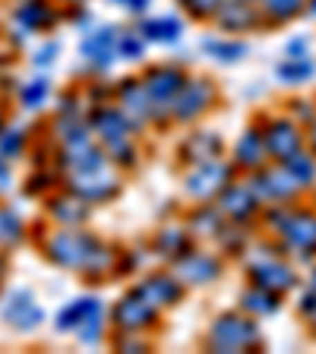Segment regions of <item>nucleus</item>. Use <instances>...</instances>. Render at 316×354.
I'll return each instance as SVG.
<instances>
[{
    "label": "nucleus",
    "instance_id": "1",
    "mask_svg": "<svg viewBox=\"0 0 316 354\" xmlns=\"http://www.w3.org/2000/svg\"><path fill=\"white\" fill-rule=\"evenodd\" d=\"M48 253L60 266H70V269H98L102 263H108V250L92 237L80 234V231H64V234L51 237Z\"/></svg>",
    "mask_w": 316,
    "mask_h": 354
},
{
    "label": "nucleus",
    "instance_id": "2",
    "mask_svg": "<svg viewBox=\"0 0 316 354\" xmlns=\"http://www.w3.org/2000/svg\"><path fill=\"white\" fill-rule=\"evenodd\" d=\"M259 342V329L253 319L243 317H221L209 332V348L212 351H243Z\"/></svg>",
    "mask_w": 316,
    "mask_h": 354
},
{
    "label": "nucleus",
    "instance_id": "3",
    "mask_svg": "<svg viewBox=\"0 0 316 354\" xmlns=\"http://www.w3.org/2000/svg\"><path fill=\"white\" fill-rule=\"evenodd\" d=\"M73 190L82 199H104L118 190V177L102 165V158L86 165H73Z\"/></svg>",
    "mask_w": 316,
    "mask_h": 354
},
{
    "label": "nucleus",
    "instance_id": "4",
    "mask_svg": "<svg viewBox=\"0 0 316 354\" xmlns=\"http://www.w3.org/2000/svg\"><path fill=\"white\" fill-rule=\"evenodd\" d=\"M263 142H266V155H275L279 162H288L297 152H304L301 130L291 120H272L263 133Z\"/></svg>",
    "mask_w": 316,
    "mask_h": 354
},
{
    "label": "nucleus",
    "instance_id": "5",
    "mask_svg": "<svg viewBox=\"0 0 316 354\" xmlns=\"http://www.w3.org/2000/svg\"><path fill=\"white\" fill-rule=\"evenodd\" d=\"M228 177H231V171L212 158V162H203L193 171L190 180H187V190L196 199H209V196H215V193H221V187L228 184Z\"/></svg>",
    "mask_w": 316,
    "mask_h": 354
},
{
    "label": "nucleus",
    "instance_id": "6",
    "mask_svg": "<svg viewBox=\"0 0 316 354\" xmlns=\"http://www.w3.org/2000/svg\"><path fill=\"white\" fill-rule=\"evenodd\" d=\"M250 187H253V193H257V199H266V203H285V199H291L301 190V184L288 174V168L266 171V174L257 177V184H250Z\"/></svg>",
    "mask_w": 316,
    "mask_h": 354
},
{
    "label": "nucleus",
    "instance_id": "7",
    "mask_svg": "<svg viewBox=\"0 0 316 354\" xmlns=\"http://www.w3.org/2000/svg\"><path fill=\"white\" fill-rule=\"evenodd\" d=\"M281 234H285L288 247L297 250L301 257L316 253V215L291 212L288 215V221H285V228H281Z\"/></svg>",
    "mask_w": 316,
    "mask_h": 354
},
{
    "label": "nucleus",
    "instance_id": "8",
    "mask_svg": "<svg viewBox=\"0 0 316 354\" xmlns=\"http://www.w3.org/2000/svg\"><path fill=\"white\" fill-rule=\"evenodd\" d=\"M180 88H184V76L174 73V70H158L155 76H149L146 92H149V102H152V114H162L165 108L171 111Z\"/></svg>",
    "mask_w": 316,
    "mask_h": 354
},
{
    "label": "nucleus",
    "instance_id": "9",
    "mask_svg": "<svg viewBox=\"0 0 316 354\" xmlns=\"http://www.w3.org/2000/svg\"><path fill=\"white\" fill-rule=\"evenodd\" d=\"M250 266H253V275H257V285L266 288V291H272V295H285L288 288L295 285V272L272 257L257 259V263H250Z\"/></svg>",
    "mask_w": 316,
    "mask_h": 354
},
{
    "label": "nucleus",
    "instance_id": "10",
    "mask_svg": "<svg viewBox=\"0 0 316 354\" xmlns=\"http://www.w3.org/2000/svg\"><path fill=\"white\" fill-rule=\"evenodd\" d=\"M118 38L120 32L114 26H102L82 41V57H89L95 66H108L114 57V48H118Z\"/></svg>",
    "mask_w": 316,
    "mask_h": 354
},
{
    "label": "nucleus",
    "instance_id": "11",
    "mask_svg": "<svg viewBox=\"0 0 316 354\" xmlns=\"http://www.w3.org/2000/svg\"><path fill=\"white\" fill-rule=\"evenodd\" d=\"M219 16V26L228 32H243L257 26V3H247V0H221V7L215 10Z\"/></svg>",
    "mask_w": 316,
    "mask_h": 354
},
{
    "label": "nucleus",
    "instance_id": "12",
    "mask_svg": "<svg viewBox=\"0 0 316 354\" xmlns=\"http://www.w3.org/2000/svg\"><path fill=\"white\" fill-rule=\"evenodd\" d=\"M0 317L10 319L16 329H32V326L41 323V310L35 307L32 295H26V291H16V295L10 297L3 307H0Z\"/></svg>",
    "mask_w": 316,
    "mask_h": 354
},
{
    "label": "nucleus",
    "instance_id": "13",
    "mask_svg": "<svg viewBox=\"0 0 316 354\" xmlns=\"http://www.w3.org/2000/svg\"><path fill=\"white\" fill-rule=\"evenodd\" d=\"M209 95H212V88L209 86H203V82H190L187 86L184 82V88L177 92V98H174V104H171V111H174L177 118H196L199 111L209 104Z\"/></svg>",
    "mask_w": 316,
    "mask_h": 354
},
{
    "label": "nucleus",
    "instance_id": "14",
    "mask_svg": "<svg viewBox=\"0 0 316 354\" xmlns=\"http://www.w3.org/2000/svg\"><path fill=\"white\" fill-rule=\"evenodd\" d=\"M177 275L187 279V281H193V285H199V281H212L215 275H219V263H215L212 257L193 253V257H187L184 263L177 266Z\"/></svg>",
    "mask_w": 316,
    "mask_h": 354
},
{
    "label": "nucleus",
    "instance_id": "15",
    "mask_svg": "<svg viewBox=\"0 0 316 354\" xmlns=\"http://www.w3.org/2000/svg\"><path fill=\"white\" fill-rule=\"evenodd\" d=\"M221 209L231 215V218H247V215L257 209V193L253 187H231V190L221 193Z\"/></svg>",
    "mask_w": 316,
    "mask_h": 354
},
{
    "label": "nucleus",
    "instance_id": "16",
    "mask_svg": "<svg viewBox=\"0 0 316 354\" xmlns=\"http://www.w3.org/2000/svg\"><path fill=\"white\" fill-rule=\"evenodd\" d=\"M152 317H155V307H149L140 295L127 297L118 307V323L124 326V329H140V326H146Z\"/></svg>",
    "mask_w": 316,
    "mask_h": 354
},
{
    "label": "nucleus",
    "instance_id": "17",
    "mask_svg": "<svg viewBox=\"0 0 316 354\" xmlns=\"http://www.w3.org/2000/svg\"><path fill=\"white\" fill-rule=\"evenodd\" d=\"M140 32L146 38H152V41H177L180 32H184V26H180V19H174V16H158V19H142Z\"/></svg>",
    "mask_w": 316,
    "mask_h": 354
},
{
    "label": "nucleus",
    "instance_id": "18",
    "mask_svg": "<svg viewBox=\"0 0 316 354\" xmlns=\"http://www.w3.org/2000/svg\"><path fill=\"white\" fill-rule=\"evenodd\" d=\"M266 158V142H263V133H243V140L237 142V162L243 168H259Z\"/></svg>",
    "mask_w": 316,
    "mask_h": 354
},
{
    "label": "nucleus",
    "instance_id": "19",
    "mask_svg": "<svg viewBox=\"0 0 316 354\" xmlns=\"http://www.w3.org/2000/svg\"><path fill=\"white\" fill-rule=\"evenodd\" d=\"M307 0H259V13L272 22H288L304 13Z\"/></svg>",
    "mask_w": 316,
    "mask_h": 354
},
{
    "label": "nucleus",
    "instance_id": "20",
    "mask_svg": "<svg viewBox=\"0 0 316 354\" xmlns=\"http://www.w3.org/2000/svg\"><path fill=\"white\" fill-rule=\"evenodd\" d=\"M95 307H102L95 297H82V301L70 304V307H66L64 313L57 317V329H60V332H70V329L80 332V326L86 323V317H89V313H92Z\"/></svg>",
    "mask_w": 316,
    "mask_h": 354
},
{
    "label": "nucleus",
    "instance_id": "21",
    "mask_svg": "<svg viewBox=\"0 0 316 354\" xmlns=\"http://www.w3.org/2000/svg\"><path fill=\"white\" fill-rule=\"evenodd\" d=\"M279 80L281 82H291V86H297V82H307V80H313V73H316V66H313V60H307V57H285L279 64Z\"/></svg>",
    "mask_w": 316,
    "mask_h": 354
},
{
    "label": "nucleus",
    "instance_id": "22",
    "mask_svg": "<svg viewBox=\"0 0 316 354\" xmlns=\"http://www.w3.org/2000/svg\"><path fill=\"white\" fill-rule=\"evenodd\" d=\"M136 295H140L149 307H155V304H171V301H174L177 288H174V281H171V279H152V281H146Z\"/></svg>",
    "mask_w": 316,
    "mask_h": 354
},
{
    "label": "nucleus",
    "instance_id": "23",
    "mask_svg": "<svg viewBox=\"0 0 316 354\" xmlns=\"http://www.w3.org/2000/svg\"><path fill=\"white\" fill-rule=\"evenodd\" d=\"M285 168L301 187H307V184H313L316 180V158L310 152H297L295 158H288L285 162Z\"/></svg>",
    "mask_w": 316,
    "mask_h": 354
},
{
    "label": "nucleus",
    "instance_id": "24",
    "mask_svg": "<svg viewBox=\"0 0 316 354\" xmlns=\"http://www.w3.org/2000/svg\"><path fill=\"white\" fill-rule=\"evenodd\" d=\"M243 307L253 310L257 317H269V313L279 310V295L266 291V288H259V291H247V295H243Z\"/></svg>",
    "mask_w": 316,
    "mask_h": 354
},
{
    "label": "nucleus",
    "instance_id": "25",
    "mask_svg": "<svg viewBox=\"0 0 316 354\" xmlns=\"http://www.w3.org/2000/svg\"><path fill=\"white\" fill-rule=\"evenodd\" d=\"M98 133H104L108 142H118V140H127V118L114 114V111H104L98 118Z\"/></svg>",
    "mask_w": 316,
    "mask_h": 354
},
{
    "label": "nucleus",
    "instance_id": "26",
    "mask_svg": "<svg viewBox=\"0 0 316 354\" xmlns=\"http://www.w3.org/2000/svg\"><path fill=\"white\" fill-rule=\"evenodd\" d=\"M124 104H127L130 111H136L140 118L152 114V102H149L146 86H127V88H124Z\"/></svg>",
    "mask_w": 316,
    "mask_h": 354
},
{
    "label": "nucleus",
    "instance_id": "27",
    "mask_svg": "<svg viewBox=\"0 0 316 354\" xmlns=\"http://www.w3.org/2000/svg\"><path fill=\"white\" fill-rule=\"evenodd\" d=\"M206 54L219 60H241L247 54V44H237V41H206Z\"/></svg>",
    "mask_w": 316,
    "mask_h": 354
},
{
    "label": "nucleus",
    "instance_id": "28",
    "mask_svg": "<svg viewBox=\"0 0 316 354\" xmlns=\"http://www.w3.org/2000/svg\"><path fill=\"white\" fill-rule=\"evenodd\" d=\"M44 16H48L44 3H38V0H26V3L19 7V13H16V19H19V26H26V29H35V26H41Z\"/></svg>",
    "mask_w": 316,
    "mask_h": 354
},
{
    "label": "nucleus",
    "instance_id": "29",
    "mask_svg": "<svg viewBox=\"0 0 316 354\" xmlns=\"http://www.w3.org/2000/svg\"><path fill=\"white\" fill-rule=\"evenodd\" d=\"M54 218H57L60 225H76V221L86 218V209H82L76 199H60L57 206H54Z\"/></svg>",
    "mask_w": 316,
    "mask_h": 354
},
{
    "label": "nucleus",
    "instance_id": "30",
    "mask_svg": "<svg viewBox=\"0 0 316 354\" xmlns=\"http://www.w3.org/2000/svg\"><path fill=\"white\" fill-rule=\"evenodd\" d=\"M44 95H48V80H35V82H29V86L22 88V104L38 108V104L44 102Z\"/></svg>",
    "mask_w": 316,
    "mask_h": 354
},
{
    "label": "nucleus",
    "instance_id": "31",
    "mask_svg": "<svg viewBox=\"0 0 316 354\" xmlns=\"http://www.w3.org/2000/svg\"><path fill=\"white\" fill-rule=\"evenodd\" d=\"M22 234V225L19 218H16L13 212H0V243L7 241H16V237Z\"/></svg>",
    "mask_w": 316,
    "mask_h": 354
},
{
    "label": "nucleus",
    "instance_id": "32",
    "mask_svg": "<svg viewBox=\"0 0 316 354\" xmlns=\"http://www.w3.org/2000/svg\"><path fill=\"white\" fill-rule=\"evenodd\" d=\"M184 7L193 16H215V10L221 7V0H184Z\"/></svg>",
    "mask_w": 316,
    "mask_h": 354
},
{
    "label": "nucleus",
    "instance_id": "33",
    "mask_svg": "<svg viewBox=\"0 0 316 354\" xmlns=\"http://www.w3.org/2000/svg\"><path fill=\"white\" fill-rule=\"evenodd\" d=\"M118 48H120V54H124V57H140V54H142V41L136 35H120L118 38Z\"/></svg>",
    "mask_w": 316,
    "mask_h": 354
},
{
    "label": "nucleus",
    "instance_id": "34",
    "mask_svg": "<svg viewBox=\"0 0 316 354\" xmlns=\"http://www.w3.org/2000/svg\"><path fill=\"white\" fill-rule=\"evenodd\" d=\"M307 44H310L307 35L291 38V41H288V57H304V54H307Z\"/></svg>",
    "mask_w": 316,
    "mask_h": 354
},
{
    "label": "nucleus",
    "instance_id": "35",
    "mask_svg": "<svg viewBox=\"0 0 316 354\" xmlns=\"http://www.w3.org/2000/svg\"><path fill=\"white\" fill-rule=\"evenodd\" d=\"M111 3H118V7L130 10V13H142V10L152 7V0H111Z\"/></svg>",
    "mask_w": 316,
    "mask_h": 354
},
{
    "label": "nucleus",
    "instance_id": "36",
    "mask_svg": "<svg viewBox=\"0 0 316 354\" xmlns=\"http://www.w3.org/2000/svg\"><path fill=\"white\" fill-rule=\"evenodd\" d=\"M16 146H19V136H16V133H10L7 140H3V152L13 155V152H16Z\"/></svg>",
    "mask_w": 316,
    "mask_h": 354
},
{
    "label": "nucleus",
    "instance_id": "37",
    "mask_svg": "<svg viewBox=\"0 0 316 354\" xmlns=\"http://www.w3.org/2000/svg\"><path fill=\"white\" fill-rule=\"evenodd\" d=\"M0 184H7V168L0 165Z\"/></svg>",
    "mask_w": 316,
    "mask_h": 354
},
{
    "label": "nucleus",
    "instance_id": "38",
    "mask_svg": "<svg viewBox=\"0 0 316 354\" xmlns=\"http://www.w3.org/2000/svg\"><path fill=\"white\" fill-rule=\"evenodd\" d=\"M310 140H313V149H316V120H313V130H310Z\"/></svg>",
    "mask_w": 316,
    "mask_h": 354
},
{
    "label": "nucleus",
    "instance_id": "39",
    "mask_svg": "<svg viewBox=\"0 0 316 354\" xmlns=\"http://www.w3.org/2000/svg\"><path fill=\"white\" fill-rule=\"evenodd\" d=\"M307 10H310V13H316V0H310V3H307Z\"/></svg>",
    "mask_w": 316,
    "mask_h": 354
},
{
    "label": "nucleus",
    "instance_id": "40",
    "mask_svg": "<svg viewBox=\"0 0 316 354\" xmlns=\"http://www.w3.org/2000/svg\"><path fill=\"white\" fill-rule=\"evenodd\" d=\"M64 3H86V0H64Z\"/></svg>",
    "mask_w": 316,
    "mask_h": 354
},
{
    "label": "nucleus",
    "instance_id": "41",
    "mask_svg": "<svg viewBox=\"0 0 316 354\" xmlns=\"http://www.w3.org/2000/svg\"><path fill=\"white\" fill-rule=\"evenodd\" d=\"M247 3H259V0H247Z\"/></svg>",
    "mask_w": 316,
    "mask_h": 354
},
{
    "label": "nucleus",
    "instance_id": "42",
    "mask_svg": "<svg viewBox=\"0 0 316 354\" xmlns=\"http://www.w3.org/2000/svg\"><path fill=\"white\" fill-rule=\"evenodd\" d=\"M313 288H316V275H313Z\"/></svg>",
    "mask_w": 316,
    "mask_h": 354
}]
</instances>
